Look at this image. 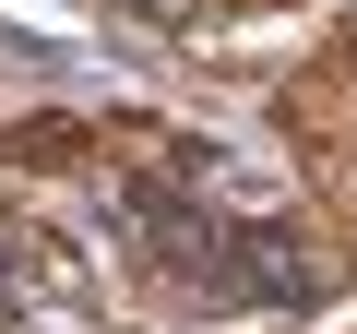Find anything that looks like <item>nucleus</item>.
Instances as JSON below:
<instances>
[{"label": "nucleus", "instance_id": "nucleus-1", "mask_svg": "<svg viewBox=\"0 0 357 334\" xmlns=\"http://www.w3.org/2000/svg\"><path fill=\"white\" fill-rule=\"evenodd\" d=\"M227 263H215V286H238V298H274V310H310L321 298V263L286 239V227H238V239H215Z\"/></svg>", "mask_w": 357, "mask_h": 334}, {"label": "nucleus", "instance_id": "nucleus-2", "mask_svg": "<svg viewBox=\"0 0 357 334\" xmlns=\"http://www.w3.org/2000/svg\"><path fill=\"white\" fill-rule=\"evenodd\" d=\"M119 227H131V239H155V263H203V251H215V227L178 203L167 180H119Z\"/></svg>", "mask_w": 357, "mask_h": 334}]
</instances>
